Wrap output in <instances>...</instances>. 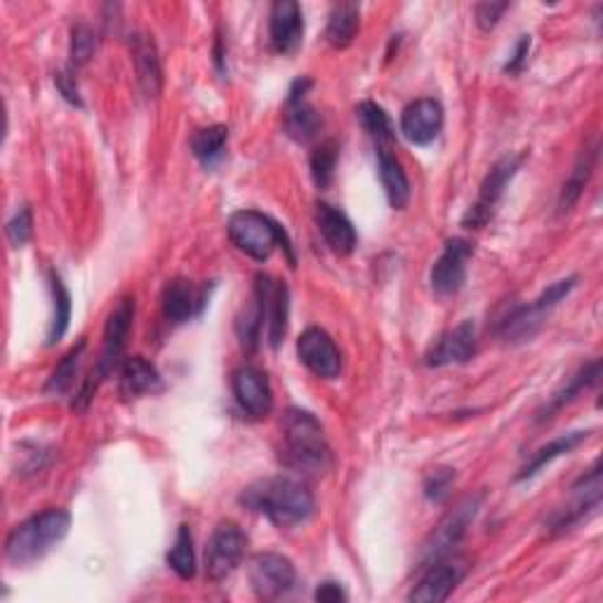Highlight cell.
<instances>
[{"label":"cell","mask_w":603,"mask_h":603,"mask_svg":"<svg viewBox=\"0 0 603 603\" xmlns=\"http://www.w3.org/2000/svg\"><path fill=\"white\" fill-rule=\"evenodd\" d=\"M241 505L251 511L264 514L281 528L305 523L316 507L311 490L290 476H272L247 486L241 495Z\"/></svg>","instance_id":"cell-1"},{"label":"cell","mask_w":603,"mask_h":603,"mask_svg":"<svg viewBox=\"0 0 603 603\" xmlns=\"http://www.w3.org/2000/svg\"><path fill=\"white\" fill-rule=\"evenodd\" d=\"M283 459L299 474H326L330 469V446L321 422L311 413L290 408L283 417Z\"/></svg>","instance_id":"cell-2"},{"label":"cell","mask_w":603,"mask_h":603,"mask_svg":"<svg viewBox=\"0 0 603 603\" xmlns=\"http://www.w3.org/2000/svg\"><path fill=\"white\" fill-rule=\"evenodd\" d=\"M71 528V514L66 509H45L27 519L6 540V559L17 565L41 561L52 547H57Z\"/></svg>","instance_id":"cell-3"},{"label":"cell","mask_w":603,"mask_h":603,"mask_svg":"<svg viewBox=\"0 0 603 603\" xmlns=\"http://www.w3.org/2000/svg\"><path fill=\"white\" fill-rule=\"evenodd\" d=\"M226 232H229L232 243L247 257H253L257 262H267L274 255L276 247H281V251L288 253L290 264H295L293 245H290L286 229H283L269 215H264V212H260V210L234 212V215L229 218Z\"/></svg>","instance_id":"cell-4"},{"label":"cell","mask_w":603,"mask_h":603,"mask_svg":"<svg viewBox=\"0 0 603 603\" xmlns=\"http://www.w3.org/2000/svg\"><path fill=\"white\" fill-rule=\"evenodd\" d=\"M133 318H135V299L123 297L116 305V309L112 311L109 321H106V326H104V345H102L99 361H97L95 370L91 372V378L85 380L83 392L78 394L81 399L74 403V408H85L87 401L95 396L99 382L109 378L112 372L120 366L123 349H126L128 335L133 328Z\"/></svg>","instance_id":"cell-5"},{"label":"cell","mask_w":603,"mask_h":603,"mask_svg":"<svg viewBox=\"0 0 603 603\" xmlns=\"http://www.w3.org/2000/svg\"><path fill=\"white\" fill-rule=\"evenodd\" d=\"M578 286V278L571 276V278H561L557 283H552L533 305H526V307H517L514 309L505 321L500 326V335L503 340L517 345V342H526L533 337L540 326L547 321V316L552 314V309L559 305V302L563 297H569L571 290Z\"/></svg>","instance_id":"cell-6"},{"label":"cell","mask_w":603,"mask_h":603,"mask_svg":"<svg viewBox=\"0 0 603 603\" xmlns=\"http://www.w3.org/2000/svg\"><path fill=\"white\" fill-rule=\"evenodd\" d=\"M478 507H482V495H474V498H465L441 519V523L432 530V536L422 544V552L417 557L420 569H427V565L446 559L453 552V547L467 533V526L474 521Z\"/></svg>","instance_id":"cell-7"},{"label":"cell","mask_w":603,"mask_h":603,"mask_svg":"<svg viewBox=\"0 0 603 603\" xmlns=\"http://www.w3.org/2000/svg\"><path fill=\"white\" fill-rule=\"evenodd\" d=\"M521 163L523 156H505L490 168L482 189H478V199L463 218L465 229H484L495 218V212H498V205L505 197V189L514 180V174L519 172Z\"/></svg>","instance_id":"cell-8"},{"label":"cell","mask_w":603,"mask_h":603,"mask_svg":"<svg viewBox=\"0 0 603 603\" xmlns=\"http://www.w3.org/2000/svg\"><path fill=\"white\" fill-rule=\"evenodd\" d=\"M247 538L234 521H222L205 547V575L210 582H222L232 575L245 554Z\"/></svg>","instance_id":"cell-9"},{"label":"cell","mask_w":603,"mask_h":603,"mask_svg":"<svg viewBox=\"0 0 603 603\" xmlns=\"http://www.w3.org/2000/svg\"><path fill=\"white\" fill-rule=\"evenodd\" d=\"M247 580L262 601H276L293 592L297 573L288 557L267 552L253 557L247 563Z\"/></svg>","instance_id":"cell-10"},{"label":"cell","mask_w":603,"mask_h":603,"mask_svg":"<svg viewBox=\"0 0 603 603\" xmlns=\"http://www.w3.org/2000/svg\"><path fill=\"white\" fill-rule=\"evenodd\" d=\"M297 357L309 372L321 380H335L342 370L340 349L321 328H307L297 340Z\"/></svg>","instance_id":"cell-11"},{"label":"cell","mask_w":603,"mask_h":603,"mask_svg":"<svg viewBox=\"0 0 603 603\" xmlns=\"http://www.w3.org/2000/svg\"><path fill=\"white\" fill-rule=\"evenodd\" d=\"M472 255L474 247L469 241L451 239L432 267V290L441 297H448L463 288L467 278V262Z\"/></svg>","instance_id":"cell-12"},{"label":"cell","mask_w":603,"mask_h":603,"mask_svg":"<svg viewBox=\"0 0 603 603\" xmlns=\"http://www.w3.org/2000/svg\"><path fill=\"white\" fill-rule=\"evenodd\" d=\"M311 87L309 78H297L290 87L286 109H283V128L286 135L299 145H307L311 141L318 130H321V116L316 114L314 106L307 102V93Z\"/></svg>","instance_id":"cell-13"},{"label":"cell","mask_w":603,"mask_h":603,"mask_svg":"<svg viewBox=\"0 0 603 603\" xmlns=\"http://www.w3.org/2000/svg\"><path fill=\"white\" fill-rule=\"evenodd\" d=\"M232 387H234V396L245 415L260 420L272 413L274 396H272L267 372H262L255 366H243L234 372Z\"/></svg>","instance_id":"cell-14"},{"label":"cell","mask_w":603,"mask_h":603,"mask_svg":"<svg viewBox=\"0 0 603 603\" xmlns=\"http://www.w3.org/2000/svg\"><path fill=\"white\" fill-rule=\"evenodd\" d=\"M443 128V106L432 99L422 97L411 102L401 114V133L415 147H427L438 137Z\"/></svg>","instance_id":"cell-15"},{"label":"cell","mask_w":603,"mask_h":603,"mask_svg":"<svg viewBox=\"0 0 603 603\" xmlns=\"http://www.w3.org/2000/svg\"><path fill=\"white\" fill-rule=\"evenodd\" d=\"M465 573H467V565L459 559H453V561L441 559L424 569L422 580L417 582V588L411 592V596L408 599L417 601V603L446 601L455 592L457 584L463 582Z\"/></svg>","instance_id":"cell-16"},{"label":"cell","mask_w":603,"mask_h":603,"mask_svg":"<svg viewBox=\"0 0 603 603\" xmlns=\"http://www.w3.org/2000/svg\"><path fill=\"white\" fill-rule=\"evenodd\" d=\"M255 290L264 302V326H267L269 345L278 347L288 330V311H290V293L288 286L281 281L260 274Z\"/></svg>","instance_id":"cell-17"},{"label":"cell","mask_w":603,"mask_h":603,"mask_svg":"<svg viewBox=\"0 0 603 603\" xmlns=\"http://www.w3.org/2000/svg\"><path fill=\"white\" fill-rule=\"evenodd\" d=\"M269 39L278 55H293L305 39V14L295 0H278L269 14Z\"/></svg>","instance_id":"cell-18"},{"label":"cell","mask_w":603,"mask_h":603,"mask_svg":"<svg viewBox=\"0 0 603 603\" xmlns=\"http://www.w3.org/2000/svg\"><path fill=\"white\" fill-rule=\"evenodd\" d=\"M208 305V288H197L187 278L170 281L163 290V316L172 326H182Z\"/></svg>","instance_id":"cell-19"},{"label":"cell","mask_w":603,"mask_h":603,"mask_svg":"<svg viewBox=\"0 0 603 603\" xmlns=\"http://www.w3.org/2000/svg\"><path fill=\"white\" fill-rule=\"evenodd\" d=\"M316 226L335 255L347 257L357 251V229L342 210L332 208L330 203H316Z\"/></svg>","instance_id":"cell-20"},{"label":"cell","mask_w":603,"mask_h":603,"mask_svg":"<svg viewBox=\"0 0 603 603\" xmlns=\"http://www.w3.org/2000/svg\"><path fill=\"white\" fill-rule=\"evenodd\" d=\"M476 353V328L472 321L459 324L446 332L427 353V366L441 368L453 363H467Z\"/></svg>","instance_id":"cell-21"},{"label":"cell","mask_w":603,"mask_h":603,"mask_svg":"<svg viewBox=\"0 0 603 603\" xmlns=\"http://www.w3.org/2000/svg\"><path fill=\"white\" fill-rule=\"evenodd\" d=\"M130 47H133V62L137 71L139 91L145 97L154 99L161 95V87H163V68H161V60H158V50L147 33H135Z\"/></svg>","instance_id":"cell-22"},{"label":"cell","mask_w":603,"mask_h":603,"mask_svg":"<svg viewBox=\"0 0 603 603\" xmlns=\"http://www.w3.org/2000/svg\"><path fill=\"white\" fill-rule=\"evenodd\" d=\"M158 389H161V375L147 359L130 357L118 366V392L123 399H139Z\"/></svg>","instance_id":"cell-23"},{"label":"cell","mask_w":603,"mask_h":603,"mask_svg":"<svg viewBox=\"0 0 603 603\" xmlns=\"http://www.w3.org/2000/svg\"><path fill=\"white\" fill-rule=\"evenodd\" d=\"M378 168L380 182L387 193V201L394 210H403L411 199V184H408V174L396 158L394 151H378Z\"/></svg>","instance_id":"cell-24"},{"label":"cell","mask_w":603,"mask_h":603,"mask_svg":"<svg viewBox=\"0 0 603 603\" xmlns=\"http://www.w3.org/2000/svg\"><path fill=\"white\" fill-rule=\"evenodd\" d=\"M596 158H599V141L594 139L590 147H584L578 156L575 168L571 172L569 180H565L563 189H561V199H559V212H569L582 197V189L588 187L590 177L596 168Z\"/></svg>","instance_id":"cell-25"},{"label":"cell","mask_w":603,"mask_h":603,"mask_svg":"<svg viewBox=\"0 0 603 603\" xmlns=\"http://www.w3.org/2000/svg\"><path fill=\"white\" fill-rule=\"evenodd\" d=\"M357 118L366 135L375 141L378 151H394V126L382 106L375 102H361L357 106Z\"/></svg>","instance_id":"cell-26"},{"label":"cell","mask_w":603,"mask_h":603,"mask_svg":"<svg viewBox=\"0 0 603 603\" xmlns=\"http://www.w3.org/2000/svg\"><path fill=\"white\" fill-rule=\"evenodd\" d=\"M359 24H361V8L359 6H353V3L335 6L328 17L326 41L337 50H345L353 43V39H357Z\"/></svg>","instance_id":"cell-27"},{"label":"cell","mask_w":603,"mask_h":603,"mask_svg":"<svg viewBox=\"0 0 603 603\" xmlns=\"http://www.w3.org/2000/svg\"><path fill=\"white\" fill-rule=\"evenodd\" d=\"M599 375H601V363H599V361H592V363H588V366H582V368L575 372V375H573L569 382H565V384L559 389V392L552 396V401H549V403L542 408L540 415H538V420L544 422V420H549V417H554V413L561 411V408H563L565 403H571L573 399H578V394L584 392V389L594 387V384L599 382Z\"/></svg>","instance_id":"cell-28"},{"label":"cell","mask_w":603,"mask_h":603,"mask_svg":"<svg viewBox=\"0 0 603 603\" xmlns=\"http://www.w3.org/2000/svg\"><path fill=\"white\" fill-rule=\"evenodd\" d=\"M588 436H590L588 432H571V434L554 438L552 443H547V446H542L538 453H533V457H530L528 463L521 467V472L517 474V482H526V478H533L549 463H554L557 457L569 455L571 451H575L580 446V443L584 438H588Z\"/></svg>","instance_id":"cell-29"},{"label":"cell","mask_w":603,"mask_h":603,"mask_svg":"<svg viewBox=\"0 0 603 603\" xmlns=\"http://www.w3.org/2000/svg\"><path fill=\"white\" fill-rule=\"evenodd\" d=\"M226 141H229L226 126L203 128L199 133H193V137H191V154L199 158L203 168L212 170L224 158Z\"/></svg>","instance_id":"cell-30"},{"label":"cell","mask_w":603,"mask_h":603,"mask_svg":"<svg viewBox=\"0 0 603 603\" xmlns=\"http://www.w3.org/2000/svg\"><path fill=\"white\" fill-rule=\"evenodd\" d=\"M50 288H52V321H50V330H47V345L52 347V345H57L68 330L71 293L55 269L50 272Z\"/></svg>","instance_id":"cell-31"},{"label":"cell","mask_w":603,"mask_h":603,"mask_svg":"<svg viewBox=\"0 0 603 603\" xmlns=\"http://www.w3.org/2000/svg\"><path fill=\"white\" fill-rule=\"evenodd\" d=\"M337 158H340V147H337L335 139H326L311 151L309 158V170H311V180L318 189H328L335 180V170H337Z\"/></svg>","instance_id":"cell-32"},{"label":"cell","mask_w":603,"mask_h":603,"mask_svg":"<svg viewBox=\"0 0 603 603\" xmlns=\"http://www.w3.org/2000/svg\"><path fill=\"white\" fill-rule=\"evenodd\" d=\"M168 565L182 580H191L197 575V554H193V538L189 526H180V530H177L174 544L168 552Z\"/></svg>","instance_id":"cell-33"},{"label":"cell","mask_w":603,"mask_h":603,"mask_svg":"<svg viewBox=\"0 0 603 603\" xmlns=\"http://www.w3.org/2000/svg\"><path fill=\"white\" fill-rule=\"evenodd\" d=\"M83 349H85V340H81L74 349H71L66 357L60 361V366L55 368V372H52L47 384H45V392L47 394H64L71 389V384H74V378H76V370H78V363H81V357H83Z\"/></svg>","instance_id":"cell-34"},{"label":"cell","mask_w":603,"mask_h":603,"mask_svg":"<svg viewBox=\"0 0 603 603\" xmlns=\"http://www.w3.org/2000/svg\"><path fill=\"white\" fill-rule=\"evenodd\" d=\"M95 33L93 29L87 24H76L74 29H71V66H85L87 62H91L93 52H95Z\"/></svg>","instance_id":"cell-35"},{"label":"cell","mask_w":603,"mask_h":603,"mask_svg":"<svg viewBox=\"0 0 603 603\" xmlns=\"http://www.w3.org/2000/svg\"><path fill=\"white\" fill-rule=\"evenodd\" d=\"M6 234L14 247H24L29 243V239L33 234V215H31L29 205H22L20 210L14 212V218L6 226Z\"/></svg>","instance_id":"cell-36"},{"label":"cell","mask_w":603,"mask_h":603,"mask_svg":"<svg viewBox=\"0 0 603 603\" xmlns=\"http://www.w3.org/2000/svg\"><path fill=\"white\" fill-rule=\"evenodd\" d=\"M453 482H455V469H448V467L432 469L427 478H424V495H427V500L432 503H441L448 495Z\"/></svg>","instance_id":"cell-37"},{"label":"cell","mask_w":603,"mask_h":603,"mask_svg":"<svg viewBox=\"0 0 603 603\" xmlns=\"http://www.w3.org/2000/svg\"><path fill=\"white\" fill-rule=\"evenodd\" d=\"M55 85L60 95L74 106H83V99H81V93H78V83H76V76L71 74L68 68H62L55 74Z\"/></svg>","instance_id":"cell-38"},{"label":"cell","mask_w":603,"mask_h":603,"mask_svg":"<svg viewBox=\"0 0 603 603\" xmlns=\"http://www.w3.org/2000/svg\"><path fill=\"white\" fill-rule=\"evenodd\" d=\"M509 10V3H482L476 6V24L484 31H490L500 22V17Z\"/></svg>","instance_id":"cell-39"},{"label":"cell","mask_w":603,"mask_h":603,"mask_svg":"<svg viewBox=\"0 0 603 603\" xmlns=\"http://www.w3.org/2000/svg\"><path fill=\"white\" fill-rule=\"evenodd\" d=\"M316 601H326V603H340V601H347V592L340 582H324V584H318V590H316Z\"/></svg>","instance_id":"cell-40"},{"label":"cell","mask_w":603,"mask_h":603,"mask_svg":"<svg viewBox=\"0 0 603 603\" xmlns=\"http://www.w3.org/2000/svg\"><path fill=\"white\" fill-rule=\"evenodd\" d=\"M528 52H530V35H521V41H519L517 50H514L511 60H509V62H507V66H505L507 74H519V71H521V68H523V64H526Z\"/></svg>","instance_id":"cell-41"}]
</instances>
